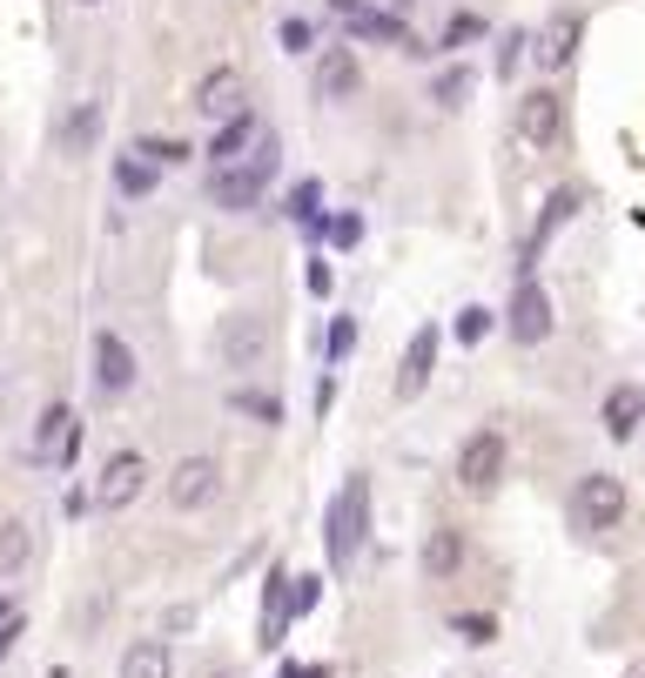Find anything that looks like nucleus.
<instances>
[{"instance_id": "1", "label": "nucleus", "mask_w": 645, "mask_h": 678, "mask_svg": "<svg viewBox=\"0 0 645 678\" xmlns=\"http://www.w3.org/2000/svg\"><path fill=\"white\" fill-rule=\"evenodd\" d=\"M269 176H276V135H256V148H250V155L209 176V202H215V209H229V215H250V209L263 202Z\"/></svg>"}, {"instance_id": "2", "label": "nucleus", "mask_w": 645, "mask_h": 678, "mask_svg": "<svg viewBox=\"0 0 645 678\" xmlns=\"http://www.w3.org/2000/svg\"><path fill=\"white\" fill-rule=\"evenodd\" d=\"M363 538H370V484H363V470H357V477H343V490L330 497V518H322V544H330V564L343 571V564L363 551Z\"/></svg>"}, {"instance_id": "3", "label": "nucleus", "mask_w": 645, "mask_h": 678, "mask_svg": "<svg viewBox=\"0 0 645 678\" xmlns=\"http://www.w3.org/2000/svg\"><path fill=\"white\" fill-rule=\"evenodd\" d=\"M269 350H276V329H269V316L235 309V316L215 329V357H222V370H263V363H269Z\"/></svg>"}, {"instance_id": "4", "label": "nucleus", "mask_w": 645, "mask_h": 678, "mask_svg": "<svg viewBox=\"0 0 645 678\" xmlns=\"http://www.w3.org/2000/svg\"><path fill=\"white\" fill-rule=\"evenodd\" d=\"M618 518H625V484L612 470H592L572 484V525L579 531H612Z\"/></svg>"}, {"instance_id": "5", "label": "nucleus", "mask_w": 645, "mask_h": 678, "mask_svg": "<svg viewBox=\"0 0 645 678\" xmlns=\"http://www.w3.org/2000/svg\"><path fill=\"white\" fill-rule=\"evenodd\" d=\"M141 490H148V457L141 451H115L108 470L95 477V504H102V511H128Z\"/></svg>"}, {"instance_id": "6", "label": "nucleus", "mask_w": 645, "mask_h": 678, "mask_svg": "<svg viewBox=\"0 0 645 678\" xmlns=\"http://www.w3.org/2000/svg\"><path fill=\"white\" fill-rule=\"evenodd\" d=\"M505 477V437L498 431H470L464 451H457V484L464 490H498Z\"/></svg>"}, {"instance_id": "7", "label": "nucleus", "mask_w": 645, "mask_h": 678, "mask_svg": "<svg viewBox=\"0 0 645 678\" xmlns=\"http://www.w3.org/2000/svg\"><path fill=\"white\" fill-rule=\"evenodd\" d=\"M518 141H525V148H558V141H564V102H558L551 88H531V95L518 102Z\"/></svg>"}, {"instance_id": "8", "label": "nucleus", "mask_w": 645, "mask_h": 678, "mask_svg": "<svg viewBox=\"0 0 645 678\" xmlns=\"http://www.w3.org/2000/svg\"><path fill=\"white\" fill-rule=\"evenodd\" d=\"M95 390L102 396H128L135 390V350L115 329H95Z\"/></svg>"}, {"instance_id": "9", "label": "nucleus", "mask_w": 645, "mask_h": 678, "mask_svg": "<svg viewBox=\"0 0 645 678\" xmlns=\"http://www.w3.org/2000/svg\"><path fill=\"white\" fill-rule=\"evenodd\" d=\"M215 490H222V464L215 457H182L176 477H169V504H176V511H202Z\"/></svg>"}, {"instance_id": "10", "label": "nucleus", "mask_w": 645, "mask_h": 678, "mask_svg": "<svg viewBox=\"0 0 645 678\" xmlns=\"http://www.w3.org/2000/svg\"><path fill=\"white\" fill-rule=\"evenodd\" d=\"M242 95H250V88H242V67H215V74H202L195 108L209 121H235V115H250V102H242Z\"/></svg>"}, {"instance_id": "11", "label": "nucleus", "mask_w": 645, "mask_h": 678, "mask_svg": "<svg viewBox=\"0 0 645 678\" xmlns=\"http://www.w3.org/2000/svg\"><path fill=\"white\" fill-rule=\"evenodd\" d=\"M579 202H585V189L579 182H564V189H551V202H544V215H538V229H531V242H525V276L518 283H531V263H538V248L564 229V222H572L579 215Z\"/></svg>"}, {"instance_id": "12", "label": "nucleus", "mask_w": 645, "mask_h": 678, "mask_svg": "<svg viewBox=\"0 0 645 678\" xmlns=\"http://www.w3.org/2000/svg\"><path fill=\"white\" fill-rule=\"evenodd\" d=\"M431 370H437V329L424 322L411 343H403V363H396V396L411 403V396H424V383H431Z\"/></svg>"}, {"instance_id": "13", "label": "nucleus", "mask_w": 645, "mask_h": 678, "mask_svg": "<svg viewBox=\"0 0 645 678\" xmlns=\"http://www.w3.org/2000/svg\"><path fill=\"white\" fill-rule=\"evenodd\" d=\"M505 329L518 336V343H544V336H551V296H544L538 283H518V296H511V316H505Z\"/></svg>"}, {"instance_id": "14", "label": "nucleus", "mask_w": 645, "mask_h": 678, "mask_svg": "<svg viewBox=\"0 0 645 678\" xmlns=\"http://www.w3.org/2000/svg\"><path fill=\"white\" fill-rule=\"evenodd\" d=\"M357 81H363V74H357V54H350V47H322V61H316V95H322V102H350Z\"/></svg>"}, {"instance_id": "15", "label": "nucleus", "mask_w": 645, "mask_h": 678, "mask_svg": "<svg viewBox=\"0 0 645 678\" xmlns=\"http://www.w3.org/2000/svg\"><path fill=\"white\" fill-rule=\"evenodd\" d=\"M74 444H81V431H74V410H41V423H34V457H74Z\"/></svg>"}, {"instance_id": "16", "label": "nucleus", "mask_w": 645, "mask_h": 678, "mask_svg": "<svg viewBox=\"0 0 645 678\" xmlns=\"http://www.w3.org/2000/svg\"><path fill=\"white\" fill-rule=\"evenodd\" d=\"M599 416H605V437H618V444H625L638 423H645V390H638V383H618V390L605 396V410H599Z\"/></svg>"}, {"instance_id": "17", "label": "nucleus", "mask_w": 645, "mask_h": 678, "mask_svg": "<svg viewBox=\"0 0 645 678\" xmlns=\"http://www.w3.org/2000/svg\"><path fill=\"white\" fill-rule=\"evenodd\" d=\"M95 128H102V102H74V108L61 115V128H54L61 155H88V148H95Z\"/></svg>"}, {"instance_id": "18", "label": "nucleus", "mask_w": 645, "mask_h": 678, "mask_svg": "<svg viewBox=\"0 0 645 678\" xmlns=\"http://www.w3.org/2000/svg\"><path fill=\"white\" fill-rule=\"evenodd\" d=\"M579 34H585V21H579V14H558V21L538 34V61H544V67H572Z\"/></svg>"}, {"instance_id": "19", "label": "nucleus", "mask_w": 645, "mask_h": 678, "mask_svg": "<svg viewBox=\"0 0 645 678\" xmlns=\"http://www.w3.org/2000/svg\"><path fill=\"white\" fill-rule=\"evenodd\" d=\"M256 135H263V121L256 115H235V121H222L215 128V141H209V155H215V168H229V161H242L256 148Z\"/></svg>"}, {"instance_id": "20", "label": "nucleus", "mask_w": 645, "mask_h": 678, "mask_svg": "<svg viewBox=\"0 0 645 678\" xmlns=\"http://www.w3.org/2000/svg\"><path fill=\"white\" fill-rule=\"evenodd\" d=\"M121 678H176V658H169V645H155V638L128 645V658H121Z\"/></svg>"}, {"instance_id": "21", "label": "nucleus", "mask_w": 645, "mask_h": 678, "mask_svg": "<svg viewBox=\"0 0 645 678\" xmlns=\"http://www.w3.org/2000/svg\"><path fill=\"white\" fill-rule=\"evenodd\" d=\"M457 564H464V531H457V525L431 531V544H424V571H431V578H451Z\"/></svg>"}, {"instance_id": "22", "label": "nucleus", "mask_w": 645, "mask_h": 678, "mask_svg": "<svg viewBox=\"0 0 645 678\" xmlns=\"http://www.w3.org/2000/svg\"><path fill=\"white\" fill-rule=\"evenodd\" d=\"M350 34H357V41H390V47H411V34H403V21H396V14H370V8L350 21Z\"/></svg>"}, {"instance_id": "23", "label": "nucleus", "mask_w": 645, "mask_h": 678, "mask_svg": "<svg viewBox=\"0 0 645 678\" xmlns=\"http://www.w3.org/2000/svg\"><path fill=\"white\" fill-rule=\"evenodd\" d=\"M28 551H34V531H28L21 518H8V525H0V578L21 571V564H28Z\"/></svg>"}, {"instance_id": "24", "label": "nucleus", "mask_w": 645, "mask_h": 678, "mask_svg": "<svg viewBox=\"0 0 645 678\" xmlns=\"http://www.w3.org/2000/svg\"><path fill=\"white\" fill-rule=\"evenodd\" d=\"M229 410H242V416L269 423V431L283 423V396H269V390H235V396H229Z\"/></svg>"}, {"instance_id": "25", "label": "nucleus", "mask_w": 645, "mask_h": 678, "mask_svg": "<svg viewBox=\"0 0 645 678\" xmlns=\"http://www.w3.org/2000/svg\"><path fill=\"white\" fill-rule=\"evenodd\" d=\"M115 182H121L128 195H148V189H155V161H141L135 148H128V155H115Z\"/></svg>"}, {"instance_id": "26", "label": "nucleus", "mask_w": 645, "mask_h": 678, "mask_svg": "<svg viewBox=\"0 0 645 678\" xmlns=\"http://www.w3.org/2000/svg\"><path fill=\"white\" fill-rule=\"evenodd\" d=\"M135 155L155 161V168H176V161H189V141H176V135H141Z\"/></svg>"}, {"instance_id": "27", "label": "nucleus", "mask_w": 645, "mask_h": 678, "mask_svg": "<svg viewBox=\"0 0 645 678\" xmlns=\"http://www.w3.org/2000/svg\"><path fill=\"white\" fill-rule=\"evenodd\" d=\"M451 625H457L464 645H491V638H498V618H491V612H457Z\"/></svg>"}, {"instance_id": "28", "label": "nucleus", "mask_w": 645, "mask_h": 678, "mask_svg": "<svg viewBox=\"0 0 645 678\" xmlns=\"http://www.w3.org/2000/svg\"><path fill=\"white\" fill-rule=\"evenodd\" d=\"M484 336H491V309H484V303L457 309V343H484Z\"/></svg>"}, {"instance_id": "29", "label": "nucleus", "mask_w": 645, "mask_h": 678, "mask_svg": "<svg viewBox=\"0 0 645 678\" xmlns=\"http://www.w3.org/2000/svg\"><path fill=\"white\" fill-rule=\"evenodd\" d=\"M316 202H322V189H316V182H296V195H289V215H296V222H309V229H322Z\"/></svg>"}, {"instance_id": "30", "label": "nucleus", "mask_w": 645, "mask_h": 678, "mask_svg": "<svg viewBox=\"0 0 645 678\" xmlns=\"http://www.w3.org/2000/svg\"><path fill=\"white\" fill-rule=\"evenodd\" d=\"M464 95H470V74H464V67H444V74H437V102H444V108H457Z\"/></svg>"}, {"instance_id": "31", "label": "nucleus", "mask_w": 645, "mask_h": 678, "mask_svg": "<svg viewBox=\"0 0 645 678\" xmlns=\"http://www.w3.org/2000/svg\"><path fill=\"white\" fill-rule=\"evenodd\" d=\"M316 598H322V578H296V584H289V612H296V618H309Z\"/></svg>"}, {"instance_id": "32", "label": "nucleus", "mask_w": 645, "mask_h": 678, "mask_svg": "<svg viewBox=\"0 0 645 678\" xmlns=\"http://www.w3.org/2000/svg\"><path fill=\"white\" fill-rule=\"evenodd\" d=\"M350 343H357V322L337 316V322H330V357H350Z\"/></svg>"}, {"instance_id": "33", "label": "nucleus", "mask_w": 645, "mask_h": 678, "mask_svg": "<svg viewBox=\"0 0 645 678\" xmlns=\"http://www.w3.org/2000/svg\"><path fill=\"white\" fill-rule=\"evenodd\" d=\"M309 289H316V296H330V289H337V269L322 263V256H309Z\"/></svg>"}, {"instance_id": "34", "label": "nucleus", "mask_w": 645, "mask_h": 678, "mask_svg": "<svg viewBox=\"0 0 645 678\" xmlns=\"http://www.w3.org/2000/svg\"><path fill=\"white\" fill-rule=\"evenodd\" d=\"M357 235H363V222H357V215H337V222H330V242H337V248H350Z\"/></svg>"}, {"instance_id": "35", "label": "nucleus", "mask_w": 645, "mask_h": 678, "mask_svg": "<svg viewBox=\"0 0 645 678\" xmlns=\"http://www.w3.org/2000/svg\"><path fill=\"white\" fill-rule=\"evenodd\" d=\"M477 28H484V21H470V14H457V21H451V28H444V47H457V41H470V34H477Z\"/></svg>"}, {"instance_id": "36", "label": "nucleus", "mask_w": 645, "mask_h": 678, "mask_svg": "<svg viewBox=\"0 0 645 678\" xmlns=\"http://www.w3.org/2000/svg\"><path fill=\"white\" fill-rule=\"evenodd\" d=\"M518 54H525V34H505V47H498V74H511Z\"/></svg>"}, {"instance_id": "37", "label": "nucleus", "mask_w": 645, "mask_h": 678, "mask_svg": "<svg viewBox=\"0 0 645 678\" xmlns=\"http://www.w3.org/2000/svg\"><path fill=\"white\" fill-rule=\"evenodd\" d=\"M21 625H28V618H8V625H0V665L14 658V645H21Z\"/></svg>"}, {"instance_id": "38", "label": "nucleus", "mask_w": 645, "mask_h": 678, "mask_svg": "<svg viewBox=\"0 0 645 678\" xmlns=\"http://www.w3.org/2000/svg\"><path fill=\"white\" fill-rule=\"evenodd\" d=\"M283 47H296V54H303V47H309V28H303V21H283Z\"/></svg>"}, {"instance_id": "39", "label": "nucleus", "mask_w": 645, "mask_h": 678, "mask_svg": "<svg viewBox=\"0 0 645 678\" xmlns=\"http://www.w3.org/2000/svg\"><path fill=\"white\" fill-rule=\"evenodd\" d=\"M330 8H337V14H350V21H357V14H363V0H330Z\"/></svg>"}, {"instance_id": "40", "label": "nucleus", "mask_w": 645, "mask_h": 678, "mask_svg": "<svg viewBox=\"0 0 645 678\" xmlns=\"http://www.w3.org/2000/svg\"><path fill=\"white\" fill-rule=\"evenodd\" d=\"M8 618H21V605H8V598H0V625H8Z\"/></svg>"}, {"instance_id": "41", "label": "nucleus", "mask_w": 645, "mask_h": 678, "mask_svg": "<svg viewBox=\"0 0 645 678\" xmlns=\"http://www.w3.org/2000/svg\"><path fill=\"white\" fill-rule=\"evenodd\" d=\"M209 678H242V671H235V665H222V671H209Z\"/></svg>"}, {"instance_id": "42", "label": "nucleus", "mask_w": 645, "mask_h": 678, "mask_svg": "<svg viewBox=\"0 0 645 678\" xmlns=\"http://www.w3.org/2000/svg\"><path fill=\"white\" fill-rule=\"evenodd\" d=\"M47 678H67V671H61V665H54V671H47Z\"/></svg>"}, {"instance_id": "43", "label": "nucleus", "mask_w": 645, "mask_h": 678, "mask_svg": "<svg viewBox=\"0 0 645 678\" xmlns=\"http://www.w3.org/2000/svg\"><path fill=\"white\" fill-rule=\"evenodd\" d=\"M81 8H102V0H81Z\"/></svg>"}, {"instance_id": "44", "label": "nucleus", "mask_w": 645, "mask_h": 678, "mask_svg": "<svg viewBox=\"0 0 645 678\" xmlns=\"http://www.w3.org/2000/svg\"><path fill=\"white\" fill-rule=\"evenodd\" d=\"M396 8H411V0H396Z\"/></svg>"}, {"instance_id": "45", "label": "nucleus", "mask_w": 645, "mask_h": 678, "mask_svg": "<svg viewBox=\"0 0 645 678\" xmlns=\"http://www.w3.org/2000/svg\"><path fill=\"white\" fill-rule=\"evenodd\" d=\"M638 678H645V671H638Z\"/></svg>"}]
</instances>
